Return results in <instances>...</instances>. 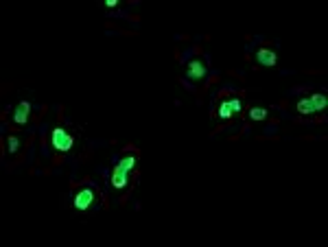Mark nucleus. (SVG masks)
<instances>
[{
    "label": "nucleus",
    "mask_w": 328,
    "mask_h": 247,
    "mask_svg": "<svg viewBox=\"0 0 328 247\" xmlns=\"http://www.w3.org/2000/svg\"><path fill=\"white\" fill-rule=\"evenodd\" d=\"M234 112H241V101L238 99H228L221 103V107H219V118L228 120Z\"/></svg>",
    "instance_id": "4"
},
{
    "label": "nucleus",
    "mask_w": 328,
    "mask_h": 247,
    "mask_svg": "<svg viewBox=\"0 0 328 247\" xmlns=\"http://www.w3.org/2000/svg\"><path fill=\"white\" fill-rule=\"evenodd\" d=\"M94 203V191L90 186H85V188H81L77 195H75V208L79 210V212H85L87 208H90Z\"/></svg>",
    "instance_id": "3"
},
{
    "label": "nucleus",
    "mask_w": 328,
    "mask_h": 247,
    "mask_svg": "<svg viewBox=\"0 0 328 247\" xmlns=\"http://www.w3.org/2000/svg\"><path fill=\"white\" fill-rule=\"evenodd\" d=\"M136 166V158L134 156H125L121 160L118 164H116V169H114V173H112V184H114V188H125L127 186V179H129V173H131V169Z\"/></svg>",
    "instance_id": "1"
},
{
    "label": "nucleus",
    "mask_w": 328,
    "mask_h": 247,
    "mask_svg": "<svg viewBox=\"0 0 328 247\" xmlns=\"http://www.w3.org/2000/svg\"><path fill=\"white\" fill-rule=\"evenodd\" d=\"M256 61L260 64V66H276L278 55H276L274 50H269V48H260L256 53Z\"/></svg>",
    "instance_id": "7"
},
{
    "label": "nucleus",
    "mask_w": 328,
    "mask_h": 247,
    "mask_svg": "<svg viewBox=\"0 0 328 247\" xmlns=\"http://www.w3.org/2000/svg\"><path fill=\"white\" fill-rule=\"evenodd\" d=\"M297 112H300V114H311V112H313L311 99H302L300 103H297Z\"/></svg>",
    "instance_id": "10"
},
{
    "label": "nucleus",
    "mask_w": 328,
    "mask_h": 247,
    "mask_svg": "<svg viewBox=\"0 0 328 247\" xmlns=\"http://www.w3.org/2000/svg\"><path fill=\"white\" fill-rule=\"evenodd\" d=\"M28 114H31V103H28V101H22L16 107V112H13V122H16V125H26Z\"/></svg>",
    "instance_id": "6"
},
{
    "label": "nucleus",
    "mask_w": 328,
    "mask_h": 247,
    "mask_svg": "<svg viewBox=\"0 0 328 247\" xmlns=\"http://www.w3.org/2000/svg\"><path fill=\"white\" fill-rule=\"evenodd\" d=\"M311 105H313V112H319L324 110V107L328 105V99L324 97V94H311Z\"/></svg>",
    "instance_id": "8"
},
{
    "label": "nucleus",
    "mask_w": 328,
    "mask_h": 247,
    "mask_svg": "<svg viewBox=\"0 0 328 247\" xmlns=\"http://www.w3.org/2000/svg\"><path fill=\"white\" fill-rule=\"evenodd\" d=\"M269 116V112L265 110V107H252L250 110V118L252 120H265Z\"/></svg>",
    "instance_id": "9"
},
{
    "label": "nucleus",
    "mask_w": 328,
    "mask_h": 247,
    "mask_svg": "<svg viewBox=\"0 0 328 247\" xmlns=\"http://www.w3.org/2000/svg\"><path fill=\"white\" fill-rule=\"evenodd\" d=\"M7 142H9V144H7L9 153H16L18 147H20V140H18V138H16V136H9V138H7Z\"/></svg>",
    "instance_id": "11"
},
{
    "label": "nucleus",
    "mask_w": 328,
    "mask_h": 247,
    "mask_svg": "<svg viewBox=\"0 0 328 247\" xmlns=\"http://www.w3.org/2000/svg\"><path fill=\"white\" fill-rule=\"evenodd\" d=\"M50 142H53V147L57 149V151H70L72 149V144H75V138H72L66 129H62V127H57V129H53V134H50Z\"/></svg>",
    "instance_id": "2"
},
{
    "label": "nucleus",
    "mask_w": 328,
    "mask_h": 247,
    "mask_svg": "<svg viewBox=\"0 0 328 247\" xmlns=\"http://www.w3.org/2000/svg\"><path fill=\"white\" fill-rule=\"evenodd\" d=\"M206 66L199 61V59H195V61H191L188 64V72H186V77L191 79V81H201L203 77H206Z\"/></svg>",
    "instance_id": "5"
}]
</instances>
